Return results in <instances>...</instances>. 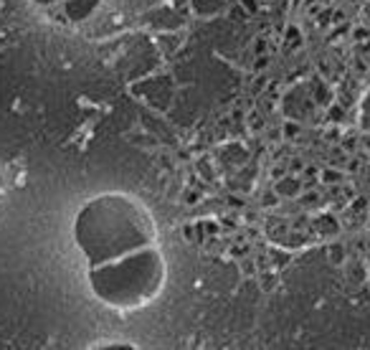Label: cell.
<instances>
[{
    "label": "cell",
    "instance_id": "cell-1",
    "mask_svg": "<svg viewBox=\"0 0 370 350\" xmlns=\"http://www.w3.org/2000/svg\"><path fill=\"white\" fill-rule=\"evenodd\" d=\"M74 244L86 264L89 292L109 310L137 312L160 297L167 262L152 211L137 196L102 193L74 216Z\"/></svg>",
    "mask_w": 370,
    "mask_h": 350
},
{
    "label": "cell",
    "instance_id": "cell-2",
    "mask_svg": "<svg viewBox=\"0 0 370 350\" xmlns=\"http://www.w3.org/2000/svg\"><path fill=\"white\" fill-rule=\"evenodd\" d=\"M3 193H5V175H3V167H0V200H3Z\"/></svg>",
    "mask_w": 370,
    "mask_h": 350
}]
</instances>
